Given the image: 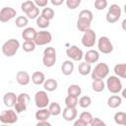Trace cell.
Listing matches in <instances>:
<instances>
[{"label":"cell","mask_w":126,"mask_h":126,"mask_svg":"<svg viewBox=\"0 0 126 126\" xmlns=\"http://www.w3.org/2000/svg\"><path fill=\"white\" fill-rule=\"evenodd\" d=\"M109 73V67L106 63H97L94 70L92 71V79L93 80H103L107 77Z\"/></svg>","instance_id":"cell-2"},{"label":"cell","mask_w":126,"mask_h":126,"mask_svg":"<svg viewBox=\"0 0 126 126\" xmlns=\"http://www.w3.org/2000/svg\"><path fill=\"white\" fill-rule=\"evenodd\" d=\"M57 87H58V83L54 79H47L43 83V88L47 92H53L57 89Z\"/></svg>","instance_id":"cell-26"},{"label":"cell","mask_w":126,"mask_h":126,"mask_svg":"<svg viewBox=\"0 0 126 126\" xmlns=\"http://www.w3.org/2000/svg\"><path fill=\"white\" fill-rule=\"evenodd\" d=\"M106 88L112 94H118L122 91V84L118 76H110L106 81Z\"/></svg>","instance_id":"cell-5"},{"label":"cell","mask_w":126,"mask_h":126,"mask_svg":"<svg viewBox=\"0 0 126 126\" xmlns=\"http://www.w3.org/2000/svg\"><path fill=\"white\" fill-rule=\"evenodd\" d=\"M121 28H122V30H123V31H125V32H126V19H124V20L122 21Z\"/></svg>","instance_id":"cell-48"},{"label":"cell","mask_w":126,"mask_h":126,"mask_svg":"<svg viewBox=\"0 0 126 126\" xmlns=\"http://www.w3.org/2000/svg\"><path fill=\"white\" fill-rule=\"evenodd\" d=\"M52 39V35L49 32L47 31H40L37 32L35 34V37L33 39V41L35 42L36 45H45L47 43H49Z\"/></svg>","instance_id":"cell-10"},{"label":"cell","mask_w":126,"mask_h":126,"mask_svg":"<svg viewBox=\"0 0 126 126\" xmlns=\"http://www.w3.org/2000/svg\"><path fill=\"white\" fill-rule=\"evenodd\" d=\"M50 2H51V4L54 5V6H60V5L63 4L64 0H50Z\"/></svg>","instance_id":"cell-47"},{"label":"cell","mask_w":126,"mask_h":126,"mask_svg":"<svg viewBox=\"0 0 126 126\" xmlns=\"http://www.w3.org/2000/svg\"><path fill=\"white\" fill-rule=\"evenodd\" d=\"M78 71L79 73L82 75V76H87L89 75L90 73H92V66H91V63H88V62H82L79 64V67H78Z\"/></svg>","instance_id":"cell-24"},{"label":"cell","mask_w":126,"mask_h":126,"mask_svg":"<svg viewBox=\"0 0 126 126\" xmlns=\"http://www.w3.org/2000/svg\"><path fill=\"white\" fill-rule=\"evenodd\" d=\"M56 62V50L54 47H46L43 51V57H42V63L45 67L49 68L54 66Z\"/></svg>","instance_id":"cell-3"},{"label":"cell","mask_w":126,"mask_h":126,"mask_svg":"<svg viewBox=\"0 0 126 126\" xmlns=\"http://www.w3.org/2000/svg\"><path fill=\"white\" fill-rule=\"evenodd\" d=\"M107 0H95L94 1V8L98 11H102L107 7Z\"/></svg>","instance_id":"cell-39"},{"label":"cell","mask_w":126,"mask_h":126,"mask_svg":"<svg viewBox=\"0 0 126 126\" xmlns=\"http://www.w3.org/2000/svg\"><path fill=\"white\" fill-rule=\"evenodd\" d=\"M78 111L76 108H71V107H65L63 109V118L66 121H73L77 118Z\"/></svg>","instance_id":"cell-17"},{"label":"cell","mask_w":126,"mask_h":126,"mask_svg":"<svg viewBox=\"0 0 126 126\" xmlns=\"http://www.w3.org/2000/svg\"><path fill=\"white\" fill-rule=\"evenodd\" d=\"M79 18H85V19H88L92 22L94 19V15H93L92 11H90V10H82L79 13Z\"/></svg>","instance_id":"cell-41"},{"label":"cell","mask_w":126,"mask_h":126,"mask_svg":"<svg viewBox=\"0 0 126 126\" xmlns=\"http://www.w3.org/2000/svg\"><path fill=\"white\" fill-rule=\"evenodd\" d=\"M123 125L126 126V112H125V118H124V122H123Z\"/></svg>","instance_id":"cell-50"},{"label":"cell","mask_w":126,"mask_h":126,"mask_svg":"<svg viewBox=\"0 0 126 126\" xmlns=\"http://www.w3.org/2000/svg\"><path fill=\"white\" fill-rule=\"evenodd\" d=\"M79 104V99L78 96H74L71 94H68L65 97V105L67 107H71V108H76V106Z\"/></svg>","instance_id":"cell-27"},{"label":"cell","mask_w":126,"mask_h":126,"mask_svg":"<svg viewBox=\"0 0 126 126\" xmlns=\"http://www.w3.org/2000/svg\"><path fill=\"white\" fill-rule=\"evenodd\" d=\"M81 93H82V89H81V87L79 85H71L67 89V94H71V95H74V96H78L79 97Z\"/></svg>","instance_id":"cell-29"},{"label":"cell","mask_w":126,"mask_h":126,"mask_svg":"<svg viewBox=\"0 0 126 126\" xmlns=\"http://www.w3.org/2000/svg\"><path fill=\"white\" fill-rule=\"evenodd\" d=\"M34 102L37 108H44L49 105V97L47 93L44 91H38L34 94Z\"/></svg>","instance_id":"cell-7"},{"label":"cell","mask_w":126,"mask_h":126,"mask_svg":"<svg viewBox=\"0 0 126 126\" xmlns=\"http://www.w3.org/2000/svg\"><path fill=\"white\" fill-rule=\"evenodd\" d=\"M26 15L28 16L29 19H32V20L37 19V17L39 16V9H38V7L35 5V6L32 7L30 11H28V12L26 13Z\"/></svg>","instance_id":"cell-35"},{"label":"cell","mask_w":126,"mask_h":126,"mask_svg":"<svg viewBox=\"0 0 126 126\" xmlns=\"http://www.w3.org/2000/svg\"><path fill=\"white\" fill-rule=\"evenodd\" d=\"M17 111L13 109L4 110L0 114V122L3 124H14L18 121V115Z\"/></svg>","instance_id":"cell-6"},{"label":"cell","mask_w":126,"mask_h":126,"mask_svg":"<svg viewBox=\"0 0 126 126\" xmlns=\"http://www.w3.org/2000/svg\"><path fill=\"white\" fill-rule=\"evenodd\" d=\"M19 47H20V42L18 39L15 38L8 39L2 45V53L7 57H12L17 53Z\"/></svg>","instance_id":"cell-1"},{"label":"cell","mask_w":126,"mask_h":126,"mask_svg":"<svg viewBox=\"0 0 126 126\" xmlns=\"http://www.w3.org/2000/svg\"><path fill=\"white\" fill-rule=\"evenodd\" d=\"M34 6H35L34 2H32V1H25V2H23L21 4V9H22V11L24 13H27L28 11H30Z\"/></svg>","instance_id":"cell-38"},{"label":"cell","mask_w":126,"mask_h":126,"mask_svg":"<svg viewBox=\"0 0 126 126\" xmlns=\"http://www.w3.org/2000/svg\"><path fill=\"white\" fill-rule=\"evenodd\" d=\"M114 73L116 76L126 79V63H120V64H116L114 66L113 69Z\"/></svg>","instance_id":"cell-23"},{"label":"cell","mask_w":126,"mask_h":126,"mask_svg":"<svg viewBox=\"0 0 126 126\" xmlns=\"http://www.w3.org/2000/svg\"><path fill=\"white\" fill-rule=\"evenodd\" d=\"M17 15V12L12 7H4L0 11V22L1 23H7L8 21L15 18Z\"/></svg>","instance_id":"cell-12"},{"label":"cell","mask_w":126,"mask_h":126,"mask_svg":"<svg viewBox=\"0 0 126 126\" xmlns=\"http://www.w3.org/2000/svg\"><path fill=\"white\" fill-rule=\"evenodd\" d=\"M91 21L88 20V19H85V18H78V21H77V29L80 31V32H86L87 30L91 29Z\"/></svg>","instance_id":"cell-19"},{"label":"cell","mask_w":126,"mask_h":126,"mask_svg":"<svg viewBox=\"0 0 126 126\" xmlns=\"http://www.w3.org/2000/svg\"><path fill=\"white\" fill-rule=\"evenodd\" d=\"M114 122L118 125H123V122H124V118H125V112H122V111H119V112H116L114 114Z\"/></svg>","instance_id":"cell-37"},{"label":"cell","mask_w":126,"mask_h":126,"mask_svg":"<svg viewBox=\"0 0 126 126\" xmlns=\"http://www.w3.org/2000/svg\"><path fill=\"white\" fill-rule=\"evenodd\" d=\"M17 100H18V95H16L13 92H8L3 96V102L9 108L14 107L16 102H17Z\"/></svg>","instance_id":"cell-14"},{"label":"cell","mask_w":126,"mask_h":126,"mask_svg":"<svg viewBox=\"0 0 126 126\" xmlns=\"http://www.w3.org/2000/svg\"><path fill=\"white\" fill-rule=\"evenodd\" d=\"M66 54L67 56L74 60V61H81L84 57V53L83 50L81 48H79L77 45H71L66 49Z\"/></svg>","instance_id":"cell-11"},{"label":"cell","mask_w":126,"mask_h":126,"mask_svg":"<svg viewBox=\"0 0 126 126\" xmlns=\"http://www.w3.org/2000/svg\"><path fill=\"white\" fill-rule=\"evenodd\" d=\"M36 32L33 28H26L22 32V37L24 40H33Z\"/></svg>","instance_id":"cell-22"},{"label":"cell","mask_w":126,"mask_h":126,"mask_svg":"<svg viewBox=\"0 0 126 126\" xmlns=\"http://www.w3.org/2000/svg\"><path fill=\"white\" fill-rule=\"evenodd\" d=\"M32 82L34 84V85H43V83L45 82V76L42 72L40 71H35L32 73Z\"/></svg>","instance_id":"cell-21"},{"label":"cell","mask_w":126,"mask_h":126,"mask_svg":"<svg viewBox=\"0 0 126 126\" xmlns=\"http://www.w3.org/2000/svg\"><path fill=\"white\" fill-rule=\"evenodd\" d=\"M35 42L33 40H25L23 42V45H22V48L25 52H32L35 49Z\"/></svg>","instance_id":"cell-31"},{"label":"cell","mask_w":126,"mask_h":126,"mask_svg":"<svg viewBox=\"0 0 126 126\" xmlns=\"http://www.w3.org/2000/svg\"><path fill=\"white\" fill-rule=\"evenodd\" d=\"M48 109H49L51 115H53V116L59 115L61 113V110H62L61 109V106H60V104L58 102H51V103H49Z\"/></svg>","instance_id":"cell-30"},{"label":"cell","mask_w":126,"mask_h":126,"mask_svg":"<svg viewBox=\"0 0 126 126\" xmlns=\"http://www.w3.org/2000/svg\"><path fill=\"white\" fill-rule=\"evenodd\" d=\"M95 40H96V34L92 29L87 30L84 32V34L82 36V39H81L82 44L85 47H93L95 43Z\"/></svg>","instance_id":"cell-8"},{"label":"cell","mask_w":126,"mask_h":126,"mask_svg":"<svg viewBox=\"0 0 126 126\" xmlns=\"http://www.w3.org/2000/svg\"><path fill=\"white\" fill-rule=\"evenodd\" d=\"M92 104V98L89 95H83L79 99V105L82 108H88Z\"/></svg>","instance_id":"cell-32"},{"label":"cell","mask_w":126,"mask_h":126,"mask_svg":"<svg viewBox=\"0 0 126 126\" xmlns=\"http://www.w3.org/2000/svg\"><path fill=\"white\" fill-rule=\"evenodd\" d=\"M30 100H31V97H30V95H29L28 94H26V93H22V94H20L18 95V101H21V102H24V103H26V104H29Z\"/></svg>","instance_id":"cell-43"},{"label":"cell","mask_w":126,"mask_h":126,"mask_svg":"<svg viewBox=\"0 0 126 126\" xmlns=\"http://www.w3.org/2000/svg\"><path fill=\"white\" fill-rule=\"evenodd\" d=\"M48 0H34V4L37 7H46Z\"/></svg>","instance_id":"cell-45"},{"label":"cell","mask_w":126,"mask_h":126,"mask_svg":"<svg viewBox=\"0 0 126 126\" xmlns=\"http://www.w3.org/2000/svg\"><path fill=\"white\" fill-rule=\"evenodd\" d=\"M104 88H105V84L103 80H93V84H92L93 91L96 93H100L104 90Z\"/></svg>","instance_id":"cell-28"},{"label":"cell","mask_w":126,"mask_h":126,"mask_svg":"<svg viewBox=\"0 0 126 126\" xmlns=\"http://www.w3.org/2000/svg\"><path fill=\"white\" fill-rule=\"evenodd\" d=\"M121 17V8L119 7V5L117 4H112L110 5V7L108 8V11L106 13V21L109 24H113L115 22H117Z\"/></svg>","instance_id":"cell-4"},{"label":"cell","mask_w":126,"mask_h":126,"mask_svg":"<svg viewBox=\"0 0 126 126\" xmlns=\"http://www.w3.org/2000/svg\"><path fill=\"white\" fill-rule=\"evenodd\" d=\"M124 12H125V14H126V3L124 4Z\"/></svg>","instance_id":"cell-51"},{"label":"cell","mask_w":126,"mask_h":126,"mask_svg":"<svg viewBox=\"0 0 126 126\" xmlns=\"http://www.w3.org/2000/svg\"><path fill=\"white\" fill-rule=\"evenodd\" d=\"M93 119H94V117L91 114V112L84 111V112H82L80 114L79 119L74 122V125L75 126H87V125H91Z\"/></svg>","instance_id":"cell-13"},{"label":"cell","mask_w":126,"mask_h":126,"mask_svg":"<svg viewBox=\"0 0 126 126\" xmlns=\"http://www.w3.org/2000/svg\"><path fill=\"white\" fill-rule=\"evenodd\" d=\"M15 24H16V27H17V28H20V29H21V28H24V27H27V26H28L29 20H28V18L25 17V16H19V17L16 19Z\"/></svg>","instance_id":"cell-34"},{"label":"cell","mask_w":126,"mask_h":126,"mask_svg":"<svg viewBox=\"0 0 126 126\" xmlns=\"http://www.w3.org/2000/svg\"><path fill=\"white\" fill-rule=\"evenodd\" d=\"M121 102H122V98L118 95H111L107 99V105L110 108H117L118 106L121 105Z\"/></svg>","instance_id":"cell-25"},{"label":"cell","mask_w":126,"mask_h":126,"mask_svg":"<svg viewBox=\"0 0 126 126\" xmlns=\"http://www.w3.org/2000/svg\"><path fill=\"white\" fill-rule=\"evenodd\" d=\"M36 126H51V124L47 122V120H41V121H37Z\"/></svg>","instance_id":"cell-46"},{"label":"cell","mask_w":126,"mask_h":126,"mask_svg":"<svg viewBox=\"0 0 126 126\" xmlns=\"http://www.w3.org/2000/svg\"><path fill=\"white\" fill-rule=\"evenodd\" d=\"M122 94V97L126 99V88H125L124 90H122V94Z\"/></svg>","instance_id":"cell-49"},{"label":"cell","mask_w":126,"mask_h":126,"mask_svg":"<svg viewBox=\"0 0 126 126\" xmlns=\"http://www.w3.org/2000/svg\"><path fill=\"white\" fill-rule=\"evenodd\" d=\"M35 118L37 121H41V120H48V118L51 116V113L49 111L48 108L44 107V108H38V110L35 112L34 114Z\"/></svg>","instance_id":"cell-18"},{"label":"cell","mask_w":126,"mask_h":126,"mask_svg":"<svg viewBox=\"0 0 126 126\" xmlns=\"http://www.w3.org/2000/svg\"><path fill=\"white\" fill-rule=\"evenodd\" d=\"M27 107H28V104H26L24 102H21V101H18V100H17V102H16V104L14 106L15 110L17 111V113H22V112L26 111Z\"/></svg>","instance_id":"cell-42"},{"label":"cell","mask_w":126,"mask_h":126,"mask_svg":"<svg viewBox=\"0 0 126 126\" xmlns=\"http://www.w3.org/2000/svg\"><path fill=\"white\" fill-rule=\"evenodd\" d=\"M16 81L21 86H27V85H29V83L31 81V77H30L28 72L19 71L17 73V75H16Z\"/></svg>","instance_id":"cell-15"},{"label":"cell","mask_w":126,"mask_h":126,"mask_svg":"<svg viewBox=\"0 0 126 126\" xmlns=\"http://www.w3.org/2000/svg\"><path fill=\"white\" fill-rule=\"evenodd\" d=\"M84 59L88 63H91V64L95 63L99 59V53H98V51H96L94 49H90L85 53Z\"/></svg>","instance_id":"cell-16"},{"label":"cell","mask_w":126,"mask_h":126,"mask_svg":"<svg viewBox=\"0 0 126 126\" xmlns=\"http://www.w3.org/2000/svg\"><path fill=\"white\" fill-rule=\"evenodd\" d=\"M43 18L47 19L48 21L52 20L53 17H54V11L52 8H48V7H44L43 10L41 11V14H40Z\"/></svg>","instance_id":"cell-33"},{"label":"cell","mask_w":126,"mask_h":126,"mask_svg":"<svg viewBox=\"0 0 126 126\" xmlns=\"http://www.w3.org/2000/svg\"><path fill=\"white\" fill-rule=\"evenodd\" d=\"M74 71V63L71 60H66L61 65V72L65 76H69Z\"/></svg>","instance_id":"cell-20"},{"label":"cell","mask_w":126,"mask_h":126,"mask_svg":"<svg viewBox=\"0 0 126 126\" xmlns=\"http://www.w3.org/2000/svg\"><path fill=\"white\" fill-rule=\"evenodd\" d=\"M98 50L104 54H109L113 50V45L107 36H100L97 41Z\"/></svg>","instance_id":"cell-9"},{"label":"cell","mask_w":126,"mask_h":126,"mask_svg":"<svg viewBox=\"0 0 126 126\" xmlns=\"http://www.w3.org/2000/svg\"><path fill=\"white\" fill-rule=\"evenodd\" d=\"M82 0H66V5L70 10H75L81 5Z\"/></svg>","instance_id":"cell-40"},{"label":"cell","mask_w":126,"mask_h":126,"mask_svg":"<svg viewBox=\"0 0 126 126\" xmlns=\"http://www.w3.org/2000/svg\"><path fill=\"white\" fill-rule=\"evenodd\" d=\"M91 126H105V123L98 117H94L91 123Z\"/></svg>","instance_id":"cell-44"},{"label":"cell","mask_w":126,"mask_h":126,"mask_svg":"<svg viewBox=\"0 0 126 126\" xmlns=\"http://www.w3.org/2000/svg\"><path fill=\"white\" fill-rule=\"evenodd\" d=\"M36 25H37V27L40 28V29H46V28L49 27V21H48L47 19L43 18V17L40 15V16H38L37 19H36Z\"/></svg>","instance_id":"cell-36"}]
</instances>
